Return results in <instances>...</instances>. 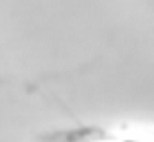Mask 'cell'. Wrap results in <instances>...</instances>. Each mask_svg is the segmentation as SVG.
Wrapping results in <instances>:
<instances>
[{
	"label": "cell",
	"mask_w": 154,
	"mask_h": 142,
	"mask_svg": "<svg viewBox=\"0 0 154 142\" xmlns=\"http://www.w3.org/2000/svg\"><path fill=\"white\" fill-rule=\"evenodd\" d=\"M127 142H132V140H127Z\"/></svg>",
	"instance_id": "obj_1"
}]
</instances>
